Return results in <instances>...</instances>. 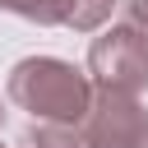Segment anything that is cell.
<instances>
[{
	"instance_id": "cell-1",
	"label": "cell",
	"mask_w": 148,
	"mask_h": 148,
	"mask_svg": "<svg viewBox=\"0 0 148 148\" xmlns=\"http://www.w3.org/2000/svg\"><path fill=\"white\" fill-rule=\"evenodd\" d=\"M5 97L18 111H28L32 120L79 130L83 116H88V106H92V83H88V74L74 60H60V56H23L9 69V79H5Z\"/></svg>"
},
{
	"instance_id": "cell-2",
	"label": "cell",
	"mask_w": 148,
	"mask_h": 148,
	"mask_svg": "<svg viewBox=\"0 0 148 148\" xmlns=\"http://www.w3.org/2000/svg\"><path fill=\"white\" fill-rule=\"evenodd\" d=\"M88 83L97 92H125L139 97L148 88V37H139L130 23H111L88 46Z\"/></svg>"
},
{
	"instance_id": "cell-3",
	"label": "cell",
	"mask_w": 148,
	"mask_h": 148,
	"mask_svg": "<svg viewBox=\"0 0 148 148\" xmlns=\"http://www.w3.org/2000/svg\"><path fill=\"white\" fill-rule=\"evenodd\" d=\"M83 148H148V106L125 92H97L79 125Z\"/></svg>"
},
{
	"instance_id": "cell-4",
	"label": "cell",
	"mask_w": 148,
	"mask_h": 148,
	"mask_svg": "<svg viewBox=\"0 0 148 148\" xmlns=\"http://www.w3.org/2000/svg\"><path fill=\"white\" fill-rule=\"evenodd\" d=\"M111 9H116V0H65L60 28H69V32H97L111 18Z\"/></svg>"
},
{
	"instance_id": "cell-5",
	"label": "cell",
	"mask_w": 148,
	"mask_h": 148,
	"mask_svg": "<svg viewBox=\"0 0 148 148\" xmlns=\"http://www.w3.org/2000/svg\"><path fill=\"white\" fill-rule=\"evenodd\" d=\"M18 148H83V139H79V130H69V125L32 120V125L23 130V139H18Z\"/></svg>"
},
{
	"instance_id": "cell-6",
	"label": "cell",
	"mask_w": 148,
	"mask_h": 148,
	"mask_svg": "<svg viewBox=\"0 0 148 148\" xmlns=\"http://www.w3.org/2000/svg\"><path fill=\"white\" fill-rule=\"evenodd\" d=\"M0 9L28 18V23H42V28H60L65 18V0H0Z\"/></svg>"
},
{
	"instance_id": "cell-7",
	"label": "cell",
	"mask_w": 148,
	"mask_h": 148,
	"mask_svg": "<svg viewBox=\"0 0 148 148\" xmlns=\"http://www.w3.org/2000/svg\"><path fill=\"white\" fill-rule=\"evenodd\" d=\"M120 5V23H130L139 37H148V0H116Z\"/></svg>"
},
{
	"instance_id": "cell-8",
	"label": "cell",
	"mask_w": 148,
	"mask_h": 148,
	"mask_svg": "<svg viewBox=\"0 0 148 148\" xmlns=\"http://www.w3.org/2000/svg\"><path fill=\"white\" fill-rule=\"evenodd\" d=\"M5 116H9V111H5V97H0V125H5Z\"/></svg>"
},
{
	"instance_id": "cell-9",
	"label": "cell",
	"mask_w": 148,
	"mask_h": 148,
	"mask_svg": "<svg viewBox=\"0 0 148 148\" xmlns=\"http://www.w3.org/2000/svg\"><path fill=\"white\" fill-rule=\"evenodd\" d=\"M0 148H5V143H0Z\"/></svg>"
}]
</instances>
